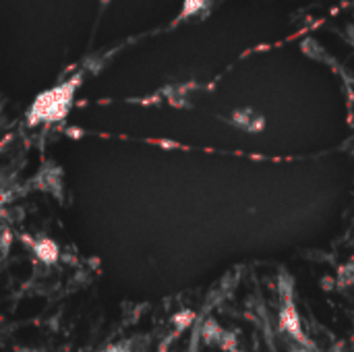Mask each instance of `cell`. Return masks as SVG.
Returning a JSON list of instances; mask_svg holds the SVG:
<instances>
[{
    "label": "cell",
    "instance_id": "9",
    "mask_svg": "<svg viewBox=\"0 0 354 352\" xmlns=\"http://www.w3.org/2000/svg\"><path fill=\"white\" fill-rule=\"evenodd\" d=\"M10 243H12V232L8 230V226H2V257L8 255Z\"/></svg>",
    "mask_w": 354,
    "mask_h": 352
},
{
    "label": "cell",
    "instance_id": "2",
    "mask_svg": "<svg viewBox=\"0 0 354 352\" xmlns=\"http://www.w3.org/2000/svg\"><path fill=\"white\" fill-rule=\"evenodd\" d=\"M280 299H282V305H280V328L286 334H290L299 344L311 349V342L305 336L303 326H301V315H299L297 305H295V295H286V297H280Z\"/></svg>",
    "mask_w": 354,
    "mask_h": 352
},
{
    "label": "cell",
    "instance_id": "11",
    "mask_svg": "<svg viewBox=\"0 0 354 352\" xmlns=\"http://www.w3.org/2000/svg\"><path fill=\"white\" fill-rule=\"evenodd\" d=\"M353 282H354V280H353Z\"/></svg>",
    "mask_w": 354,
    "mask_h": 352
},
{
    "label": "cell",
    "instance_id": "10",
    "mask_svg": "<svg viewBox=\"0 0 354 352\" xmlns=\"http://www.w3.org/2000/svg\"><path fill=\"white\" fill-rule=\"evenodd\" d=\"M102 352H133V351H131V346H129L127 342H118V344H110V346H106Z\"/></svg>",
    "mask_w": 354,
    "mask_h": 352
},
{
    "label": "cell",
    "instance_id": "3",
    "mask_svg": "<svg viewBox=\"0 0 354 352\" xmlns=\"http://www.w3.org/2000/svg\"><path fill=\"white\" fill-rule=\"evenodd\" d=\"M29 245H31V251H33V255L37 257V261H41L44 266H54L56 261H58V255H60V251H58V245L52 241V239H48V237H39V239H29V237H23Z\"/></svg>",
    "mask_w": 354,
    "mask_h": 352
},
{
    "label": "cell",
    "instance_id": "6",
    "mask_svg": "<svg viewBox=\"0 0 354 352\" xmlns=\"http://www.w3.org/2000/svg\"><path fill=\"white\" fill-rule=\"evenodd\" d=\"M199 336H201V340H203L205 344H209V346H218V344H220V340H222V336H224V330H222V326H220L216 319H207V322L201 326Z\"/></svg>",
    "mask_w": 354,
    "mask_h": 352
},
{
    "label": "cell",
    "instance_id": "7",
    "mask_svg": "<svg viewBox=\"0 0 354 352\" xmlns=\"http://www.w3.org/2000/svg\"><path fill=\"white\" fill-rule=\"evenodd\" d=\"M193 322H195V313H193V311H189V309L178 311V313H174V315H172V326H174V330H176V332H185Z\"/></svg>",
    "mask_w": 354,
    "mask_h": 352
},
{
    "label": "cell",
    "instance_id": "8",
    "mask_svg": "<svg viewBox=\"0 0 354 352\" xmlns=\"http://www.w3.org/2000/svg\"><path fill=\"white\" fill-rule=\"evenodd\" d=\"M220 349L224 352H239V340H236V334H232V332H226L224 330V336H222V340H220V344H218Z\"/></svg>",
    "mask_w": 354,
    "mask_h": 352
},
{
    "label": "cell",
    "instance_id": "1",
    "mask_svg": "<svg viewBox=\"0 0 354 352\" xmlns=\"http://www.w3.org/2000/svg\"><path fill=\"white\" fill-rule=\"evenodd\" d=\"M73 91H75V81L71 83H64L52 91H46L41 93L35 104L31 106L29 114H27V120L29 124H37V122H54V120H60L68 108H71V102H73Z\"/></svg>",
    "mask_w": 354,
    "mask_h": 352
},
{
    "label": "cell",
    "instance_id": "5",
    "mask_svg": "<svg viewBox=\"0 0 354 352\" xmlns=\"http://www.w3.org/2000/svg\"><path fill=\"white\" fill-rule=\"evenodd\" d=\"M37 187L44 189V191H50L54 197L62 199V170L56 168V166L46 168L37 178Z\"/></svg>",
    "mask_w": 354,
    "mask_h": 352
},
{
    "label": "cell",
    "instance_id": "4",
    "mask_svg": "<svg viewBox=\"0 0 354 352\" xmlns=\"http://www.w3.org/2000/svg\"><path fill=\"white\" fill-rule=\"evenodd\" d=\"M232 124L239 127L241 131H247V133H259L266 127V118L255 114L249 108H243V110H236L232 114Z\"/></svg>",
    "mask_w": 354,
    "mask_h": 352
}]
</instances>
